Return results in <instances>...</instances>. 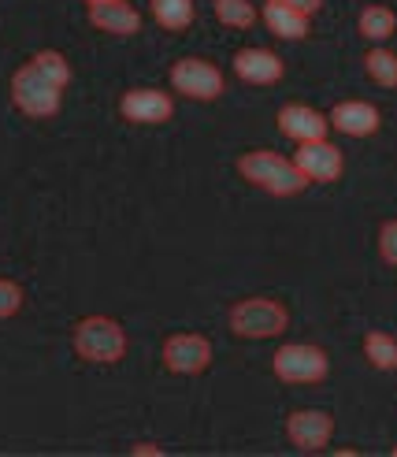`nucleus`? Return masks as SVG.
<instances>
[{"label": "nucleus", "instance_id": "nucleus-1", "mask_svg": "<svg viewBox=\"0 0 397 457\" xmlns=\"http://www.w3.org/2000/svg\"><path fill=\"white\" fill-rule=\"evenodd\" d=\"M238 175L245 182H252V187H261L275 197H294L309 187V179L301 175V168L294 164V160L278 156L271 149H256V153H245L238 156Z\"/></svg>", "mask_w": 397, "mask_h": 457}, {"label": "nucleus", "instance_id": "nucleus-2", "mask_svg": "<svg viewBox=\"0 0 397 457\" xmlns=\"http://www.w3.org/2000/svg\"><path fill=\"white\" fill-rule=\"evenodd\" d=\"M75 350L93 364H115L127 353V331L112 316H86L75 328Z\"/></svg>", "mask_w": 397, "mask_h": 457}, {"label": "nucleus", "instance_id": "nucleus-3", "mask_svg": "<svg viewBox=\"0 0 397 457\" xmlns=\"http://www.w3.org/2000/svg\"><path fill=\"white\" fill-rule=\"evenodd\" d=\"M60 97H63V86H56L53 79H45L34 63L19 67L15 79H12V101L19 104V112H27V116H34V120L56 116Z\"/></svg>", "mask_w": 397, "mask_h": 457}, {"label": "nucleus", "instance_id": "nucleus-4", "mask_svg": "<svg viewBox=\"0 0 397 457\" xmlns=\"http://www.w3.org/2000/svg\"><path fill=\"white\" fill-rule=\"evenodd\" d=\"M227 320H230V331L242 338H275L286 331L290 312L271 298H245L238 305H230Z\"/></svg>", "mask_w": 397, "mask_h": 457}, {"label": "nucleus", "instance_id": "nucleus-5", "mask_svg": "<svg viewBox=\"0 0 397 457\" xmlns=\"http://www.w3.org/2000/svg\"><path fill=\"white\" fill-rule=\"evenodd\" d=\"M271 369L283 383H323L327 372H331V361H327V353L319 346L290 342V346H278Z\"/></svg>", "mask_w": 397, "mask_h": 457}, {"label": "nucleus", "instance_id": "nucleus-6", "mask_svg": "<svg viewBox=\"0 0 397 457\" xmlns=\"http://www.w3.org/2000/svg\"><path fill=\"white\" fill-rule=\"evenodd\" d=\"M171 86L178 89L182 97H194V101H216L223 94V75L216 63L208 60H197V56H186V60H175L171 71H168Z\"/></svg>", "mask_w": 397, "mask_h": 457}, {"label": "nucleus", "instance_id": "nucleus-7", "mask_svg": "<svg viewBox=\"0 0 397 457\" xmlns=\"http://www.w3.org/2000/svg\"><path fill=\"white\" fill-rule=\"evenodd\" d=\"M163 364L175 376H201L212 364V342L194 331H178L163 342Z\"/></svg>", "mask_w": 397, "mask_h": 457}, {"label": "nucleus", "instance_id": "nucleus-8", "mask_svg": "<svg viewBox=\"0 0 397 457\" xmlns=\"http://www.w3.org/2000/svg\"><path fill=\"white\" fill-rule=\"evenodd\" d=\"M335 436V417L323 413V409H297V413L286 417V439L305 450V453H316L331 443Z\"/></svg>", "mask_w": 397, "mask_h": 457}, {"label": "nucleus", "instance_id": "nucleus-9", "mask_svg": "<svg viewBox=\"0 0 397 457\" xmlns=\"http://www.w3.org/2000/svg\"><path fill=\"white\" fill-rule=\"evenodd\" d=\"M120 116L130 123H168L175 116V101L163 89H130L120 97Z\"/></svg>", "mask_w": 397, "mask_h": 457}, {"label": "nucleus", "instance_id": "nucleus-10", "mask_svg": "<svg viewBox=\"0 0 397 457\" xmlns=\"http://www.w3.org/2000/svg\"><path fill=\"white\" fill-rule=\"evenodd\" d=\"M294 164L301 168V175H305L309 182H335L342 175V149L331 145L327 138L319 142H305V145H297V156H294Z\"/></svg>", "mask_w": 397, "mask_h": 457}, {"label": "nucleus", "instance_id": "nucleus-11", "mask_svg": "<svg viewBox=\"0 0 397 457\" xmlns=\"http://www.w3.org/2000/svg\"><path fill=\"white\" fill-rule=\"evenodd\" d=\"M327 127H331V120H327L323 112L309 108V104H286V108H278V130H283L286 138H294L297 145L327 138Z\"/></svg>", "mask_w": 397, "mask_h": 457}, {"label": "nucleus", "instance_id": "nucleus-12", "mask_svg": "<svg viewBox=\"0 0 397 457\" xmlns=\"http://www.w3.org/2000/svg\"><path fill=\"white\" fill-rule=\"evenodd\" d=\"M327 120H331V127H338L342 134H349V138H368V134H376L383 127L379 108L368 104V101H342V104H335V112Z\"/></svg>", "mask_w": 397, "mask_h": 457}, {"label": "nucleus", "instance_id": "nucleus-13", "mask_svg": "<svg viewBox=\"0 0 397 457\" xmlns=\"http://www.w3.org/2000/svg\"><path fill=\"white\" fill-rule=\"evenodd\" d=\"M283 71H286L283 60L268 49H242L235 56V75L249 86H271V82L283 79Z\"/></svg>", "mask_w": 397, "mask_h": 457}, {"label": "nucleus", "instance_id": "nucleus-14", "mask_svg": "<svg viewBox=\"0 0 397 457\" xmlns=\"http://www.w3.org/2000/svg\"><path fill=\"white\" fill-rule=\"evenodd\" d=\"M89 22L104 34H137L142 30V15H137L127 0H108V4H89Z\"/></svg>", "mask_w": 397, "mask_h": 457}, {"label": "nucleus", "instance_id": "nucleus-15", "mask_svg": "<svg viewBox=\"0 0 397 457\" xmlns=\"http://www.w3.org/2000/svg\"><path fill=\"white\" fill-rule=\"evenodd\" d=\"M261 19H264V27H268L275 37L301 41V37L309 34V19H312V15L297 12L294 4H283V0H268L264 12H261Z\"/></svg>", "mask_w": 397, "mask_h": 457}, {"label": "nucleus", "instance_id": "nucleus-16", "mask_svg": "<svg viewBox=\"0 0 397 457\" xmlns=\"http://www.w3.org/2000/svg\"><path fill=\"white\" fill-rule=\"evenodd\" d=\"M357 30H360V37H368V41H386V37L397 30V15H393L386 4H368V8L360 12V19H357Z\"/></svg>", "mask_w": 397, "mask_h": 457}, {"label": "nucleus", "instance_id": "nucleus-17", "mask_svg": "<svg viewBox=\"0 0 397 457\" xmlns=\"http://www.w3.org/2000/svg\"><path fill=\"white\" fill-rule=\"evenodd\" d=\"M149 12L163 30H186L194 22V0H149Z\"/></svg>", "mask_w": 397, "mask_h": 457}, {"label": "nucleus", "instance_id": "nucleus-18", "mask_svg": "<svg viewBox=\"0 0 397 457\" xmlns=\"http://www.w3.org/2000/svg\"><path fill=\"white\" fill-rule=\"evenodd\" d=\"M364 357L376 364L379 372H393L397 369V338L386 331H368L364 335Z\"/></svg>", "mask_w": 397, "mask_h": 457}, {"label": "nucleus", "instance_id": "nucleus-19", "mask_svg": "<svg viewBox=\"0 0 397 457\" xmlns=\"http://www.w3.org/2000/svg\"><path fill=\"white\" fill-rule=\"evenodd\" d=\"M212 12L230 30H249L256 22V8L249 4V0H212Z\"/></svg>", "mask_w": 397, "mask_h": 457}, {"label": "nucleus", "instance_id": "nucleus-20", "mask_svg": "<svg viewBox=\"0 0 397 457\" xmlns=\"http://www.w3.org/2000/svg\"><path fill=\"white\" fill-rule=\"evenodd\" d=\"M364 71L376 79L383 89H397V53L390 49H371L364 56Z\"/></svg>", "mask_w": 397, "mask_h": 457}, {"label": "nucleus", "instance_id": "nucleus-21", "mask_svg": "<svg viewBox=\"0 0 397 457\" xmlns=\"http://www.w3.org/2000/svg\"><path fill=\"white\" fill-rule=\"evenodd\" d=\"M37 71L45 75V79H53L56 86H67L71 82V67H67V60L60 56V53H53V49H45V53H37L34 60H30Z\"/></svg>", "mask_w": 397, "mask_h": 457}, {"label": "nucleus", "instance_id": "nucleus-22", "mask_svg": "<svg viewBox=\"0 0 397 457\" xmlns=\"http://www.w3.org/2000/svg\"><path fill=\"white\" fill-rule=\"evenodd\" d=\"M22 309V287L12 279H0V320H8Z\"/></svg>", "mask_w": 397, "mask_h": 457}, {"label": "nucleus", "instance_id": "nucleus-23", "mask_svg": "<svg viewBox=\"0 0 397 457\" xmlns=\"http://www.w3.org/2000/svg\"><path fill=\"white\" fill-rule=\"evenodd\" d=\"M379 257H383L390 268H397V220H386V223L379 227Z\"/></svg>", "mask_w": 397, "mask_h": 457}, {"label": "nucleus", "instance_id": "nucleus-24", "mask_svg": "<svg viewBox=\"0 0 397 457\" xmlns=\"http://www.w3.org/2000/svg\"><path fill=\"white\" fill-rule=\"evenodd\" d=\"M283 4H294L297 12H305V15H316L323 8V0H283Z\"/></svg>", "mask_w": 397, "mask_h": 457}, {"label": "nucleus", "instance_id": "nucleus-25", "mask_svg": "<svg viewBox=\"0 0 397 457\" xmlns=\"http://www.w3.org/2000/svg\"><path fill=\"white\" fill-rule=\"evenodd\" d=\"M130 453H137V457H160V446L156 443H137V446H130Z\"/></svg>", "mask_w": 397, "mask_h": 457}, {"label": "nucleus", "instance_id": "nucleus-26", "mask_svg": "<svg viewBox=\"0 0 397 457\" xmlns=\"http://www.w3.org/2000/svg\"><path fill=\"white\" fill-rule=\"evenodd\" d=\"M89 4H108V0H89Z\"/></svg>", "mask_w": 397, "mask_h": 457}, {"label": "nucleus", "instance_id": "nucleus-27", "mask_svg": "<svg viewBox=\"0 0 397 457\" xmlns=\"http://www.w3.org/2000/svg\"><path fill=\"white\" fill-rule=\"evenodd\" d=\"M393 457H397V446H393Z\"/></svg>", "mask_w": 397, "mask_h": 457}]
</instances>
